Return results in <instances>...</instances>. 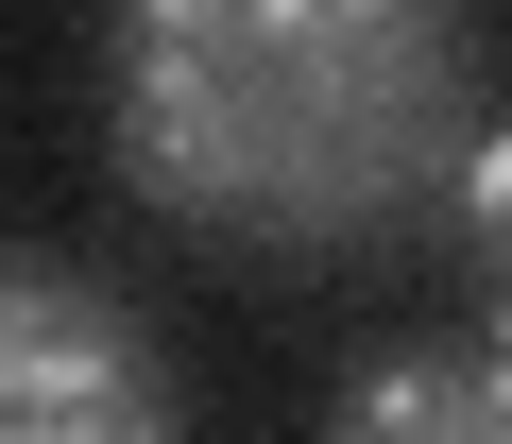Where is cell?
Listing matches in <instances>:
<instances>
[{"label":"cell","mask_w":512,"mask_h":444,"mask_svg":"<svg viewBox=\"0 0 512 444\" xmlns=\"http://www.w3.org/2000/svg\"><path fill=\"white\" fill-rule=\"evenodd\" d=\"M103 137L154 222L239 257H342L444 205L478 154V18L461 0H120Z\"/></svg>","instance_id":"cell-1"},{"label":"cell","mask_w":512,"mask_h":444,"mask_svg":"<svg viewBox=\"0 0 512 444\" xmlns=\"http://www.w3.org/2000/svg\"><path fill=\"white\" fill-rule=\"evenodd\" d=\"M0 444H188L154 325L69 257H0Z\"/></svg>","instance_id":"cell-2"},{"label":"cell","mask_w":512,"mask_h":444,"mask_svg":"<svg viewBox=\"0 0 512 444\" xmlns=\"http://www.w3.org/2000/svg\"><path fill=\"white\" fill-rule=\"evenodd\" d=\"M325 444H512V342H393V359H359Z\"/></svg>","instance_id":"cell-3"},{"label":"cell","mask_w":512,"mask_h":444,"mask_svg":"<svg viewBox=\"0 0 512 444\" xmlns=\"http://www.w3.org/2000/svg\"><path fill=\"white\" fill-rule=\"evenodd\" d=\"M461 257H478V308H495V342H512V120H478V154H461Z\"/></svg>","instance_id":"cell-4"}]
</instances>
